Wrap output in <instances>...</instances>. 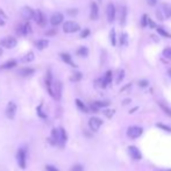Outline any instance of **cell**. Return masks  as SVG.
<instances>
[{
	"mask_svg": "<svg viewBox=\"0 0 171 171\" xmlns=\"http://www.w3.org/2000/svg\"><path fill=\"white\" fill-rule=\"evenodd\" d=\"M55 33H56V29H54V30H48L46 34H47V35H54Z\"/></svg>",
	"mask_w": 171,
	"mask_h": 171,
	"instance_id": "obj_43",
	"label": "cell"
},
{
	"mask_svg": "<svg viewBox=\"0 0 171 171\" xmlns=\"http://www.w3.org/2000/svg\"><path fill=\"white\" fill-rule=\"evenodd\" d=\"M87 54H89V50H87V48H85V47H81L78 50H77V55H79V56L85 57V56H87Z\"/></svg>",
	"mask_w": 171,
	"mask_h": 171,
	"instance_id": "obj_22",
	"label": "cell"
},
{
	"mask_svg": "<svg viewBox=\"0 0 171 171\" xmlns=\"http://www.w3.org/2000/svg\"><path fill=\"white\" fill-rule=\"evenodd\" d=\"M125 77V71L124 70H120L119 71V76H118V78H116V83L119 84V83H121L122 81V79H124Z\"/></svg>",
	"mask_w": 171,
	"mask_h": 171,
	"instance_id": "obj_31",
	"label": "cell"
},
{
	"mask_svg": "<svg viewBox=\"0 0 171 171\" xmlns=\"http://www.w3.org/2000/svg\"><path fill=\"white\" fill-rule=\"evenodd\" d=\"M33 19L35 20V22H36L38 26H41V27H44L46 24H47V19H46V16H44V14H43L40 10L34 12Z\"/></svg>",
	"mask_w": 171,
	"mask_h": 171,
	"instance_id": "obj_2",
	"label": "cell"
},
{
	"mask_svg": "<svg viewBox=\"0 0 171 171\" xmlns=\"http://www.w3.org/2000/svg\"><path fill=\"white\" fill-rule=\"evenodd\" d=\"M106 14H107V20H108V22H113L114 18H115V7H114L113 4H108V5H107Z\"/></svg>",
	"mask_w": 171,
	"mask_h": 171,
	"instance_id": "obj_9",
	"label": "cell"
},
{
	"mask_svg": "<svg viewBox=\"0 0 171 171\" xmlns=\"http://www.w3.org/2000/svg\"><path fill=\"white\" fill-rule=\"evenodd\" d=\"M148 85V81H140V86H142V87H144V86Z\"/></svg>",
	"mask_w": 171,
	"mask_h": 171,
	"instance_id": "obj_42",
	"label": "cell"
},
{
	"mask_svg": "<svg viewBox=\"0 0 171 171\" xmlns=\"http://www.w3.org/2000/svg\"><path fill=\"white\" fill-rule=\"evenodd\" d=\"M160 106H161V108H162V111L164 112V113H166L171 118V109L169 108V107H166L165 105H163V104H160Z\"/></svg>",
	"mask_w": 171,
	"mask_h": 171,
	"instance_id": "obj_26",
	"label": "cell"
},
{
	"mask_svg": "<svg viewBox=\"0 0 171 171\" xmlns=\"http://www.w3.org/2000/svg\"><path fill=\"white\" fill-rule=\"evenodd\" d=\"M1 55H2V49L0 48V56H1Z\"/></svg>",
	"mask_w": 171,
	"mask_h": 171,
	"instance_id": "obj_46",
	"label": "cell"
},
{
	"mask_svg": "<svg viewBox=\"0 0 171 171\" xmlns=\"http://www.w3.org/2000/svg\"><path fill=\"white\" fill-rule=\"evenodd\" d=\"M99 16V10H98V6L95 2H92L91 5V19L92 20H97Z\"/></svg>",
	"mask_w": 171,
	"mask_h": 171,
	"instance_id": "obj_12",
	"label": "cell"
},
{
	"mask_svg": "<svg viewBox=\"0 0 171 171\" xmlns=\"http://www.w3.org/2000/svg\"><path fill=\"white\" fill-rule=\"evenodd\" d=\"M16 67V61L14 59H12V61H8V62H6L4 65H2V69H12V68Z\"/></svg>",
	"mask_w": 171,
	"mask_h": 171,
	"instance_id": "obj_21",
	"label": "cell"
},
{
	"mask_svg": "<svg viewBox=\"0 0 171 171\" xmlns=\"http://www.w3.org/2000/svg\"><path fill=\"white\" fill-rule=\"evenodd\" d=\"M51 138L55 140V141H58L59 140V134H58V132H57V129H52V132H51Z\"/></svg>",
	"mask_w": 171,
	"mask_h": 171,
	"instance_id": "obj_30",
	"label": "cell"
},
{
	"mask_svg": "<svg viewBox=\"0 0 171 171\" xmlns=\"http://www.w3.org/2000/svg\"><path fill=\"white\" fill-rule=\"evenodd\" d=\"M4 24H5V21L2 19H0V26H4Z\"/></svg>",
	"mask_w": 171,
	"mask_h": 171,
	"instance_id": "obj_45",
	"label": "cell"
},
{
	"mask_svg": "<svg viewBox=\"0 0 171 171\" xmlns=\"http://www.w3.org/2000/svg\"><path fill=\"white\" fill-rule=\"evenodd\" d=\"M81 29V26L75 22V21H67L65 24H63V30L64 33H76Z\"/></svg>",
	"mask_w": 171,
	"mask_h": 171,
	"instance_id": "obj_1",
	"label": "cell"
},
{
	"mask_svg": "<svg viewBox=\"0 0 171 171\" xmlns=\"http://www.w3.org/2000/svg\"><path fill=\"white\" fill-rule=\"evenodd\" d=\"M51 91H52L51 97L56 98L57 100L61 99V95H62V84H61V81H57L55 84H52Z\"/></svg>",
	"mask_w": 171,
	"mask_h": 171,
	"instance_id": "obj_3",
	"label": "cell"
},
{
	"mask_svg": "<svg viewBox=\"0 0 171 171\" xmlns=\"http://www.w3.org/2000/svg\"><path fill=\"white\" fill-rule=\"evenodd\" d=\"M83 170H84V168L81 164H76V165H73L71 168V171H83Z\"/></svg>",
	"mask_w": 171,
	"mask_h": 171,
	"instance_id": "obj_34",
	"label": "cell"
},
{
	"mask_svg": "<svg viewBox=\"0 0 171 171\" xmlns=\"http://www.w3.org/2000/svg\"><path fill=\"white\" fill-rule=\"evenodd\" d=\"M166 171H171V170H166Z\"/></svg>",
	"mask_w": 171,
	"mask_h": 171,
	"instance_id": "obj_48",
	"label": "cell"
},
{
	"mask_svg": "<svg viewBox=\"0 0 171 171\" xmlns=\"http://www.w3.org/2000/svg\"><path fill=\"white\" fill-rule=\"evenodd\" d=\"M16 44H18L16 38L12 37V36H7V37H5L2 41H1V46H2V47H5V48H8V49L14 48Z\"/></svg>",
	"mask_w": 171,
	"mask_h": 171,
	"instance_id": "obj_5",
	"label": "cell"
},
{
	"mask_svg": "<svg viewBox=\"0 0 171 171\" xmlns=\"http://www.w3.org/2000/svg\"><path fill=\"white\" fill-rule=\"evenodd\" d=\"M89 34H90V30H89V29H85V30L81 34V37H86Z\"/></svg>",
	"mask_w": 171,
	"mask_h": 171,
	"instance_id": "obj_37",
	"label": "cell"
},
{
	"mask_svg": "<svg viewBox=\"0 0 171 171\" xmlns=\"http://www.w3.org/2000/svg\"><path fill=\"white\" fill-rule=\"evenodd\" d=\"M169 76H170V78H171V69L169 70Z\"/></svg>",
	"mask_w": 171,
	"mask_h": 171,
	"instance_id": "obj_47",
	"label": "cell"
},
{
	"mask_svg": "<svg viewBox=\"0 0 171 171\" xmlns=\"http://www.w3.org/2000/svg\"><path fill=\"white\" fill-rule=\"evenodd\" d=\"M157 32L161 34V35H163V36H165V37H171V35L169 33H166L165 30L163 28H161V27H157Z\"/></svg>",
	"mask_w": 171,
	"mask_h": 171,
	"instance_id": "obj_28",
	"label": "cell"
},
{
	"mask_svg": "<svg viewBox=\"0 0 171 171\" xmlns=\"http://www.w3.org/2000/svg\"><path fill=\"white\" fill-rule=\"evenodd\" d=\"M81 79V73H79V72H76V73H73L71 77V81H78Z\"/></svg>",
	"mask_w": 171,
	"mask_h": 171,
	"instance_id": "obj_27",
	"label": "cell"
},
{
	"mask_svg": "<svg viewBox=\"0 0 171 171\" xmlns=\"http://www.w3.org/2000/svg\"><path fill=\"white\" fill-rule=\"evenodd\" d=\"M49 46V41L48 40H40L38 42H36V48L40 50H43Z\"/></svg>",
	"mask_w": 171,
	"mask_h": 171,
	"instance_id": "obj_19",
	"label": "cell"
},
{
	"mask_svg": "<svg viewBox=\"0 0 171 171\" xmlns=\"http://www.w3.org/2000/svg\"><path fill=\"white\" fill-rule=\"evenodd\" d=\"M21 14L24 16L26 20H29V19H33V15H34V11L32 8H29V7H24L22 12H21Z\"/></svg>",
	"mask_w": 171,
	"mask_h": 171,
	"instance_id": "obj_13",
	"label": "cell"
},
{
	"mask_svg": "<svg viewBox=\"0 0 171 171\" xmlns=\"http://www.w3.org/2000/svg\"><path fill=\"white\" fill-rule=\"evenodd\" d=\"M34 58H35L34 52L29 51V52H27V54H26L22 58H21V62L22 63H29V62H32V61H34Z\"/></svg>",
	"mask_w": 171,
	"mask_h": 171,
	"instance_id": "obj_15",
	"label": "cell"
},
{
	"mask_svg": "<svg viewBox=\"0 0 171 171\" xmlns=\"http://www.w3.org/2000/svg\"><path fill=\"white\" fill-rule=\"evenodd\" d=\"M105 113V115H107V116H108V118H111V116H112V115H113V111H105L104 112Z\"/></svg>",
	"mask_w": 171,
	"mask_h": 171,
	"instance_id": "obj_41",
	"label": "cell"
},
{
	"mask_svg": "<svg viewBox=\"0 0 171 171\" xmlns=\"http://www.w3.org/2000/svg\"><path fill=\"white\" fill-rule=\"evenodd\" d=\"M149 4L150 5H155L156 4V0H149Z\"/></svg>",
	"mask_w": 171,
	"mask_h": 171,
	"instance_id": "obj_44",
	"label": "cell"
},
{
	"mask_svg": "<svg viewBox=\"0 0 171 171\" xmlns=\"http://www.w3.org/2000/svg\"><path fill=\"white\" fill-rule=\"evenodd\" d=\"M162 12H163V14L165 18H170L171 16V5L169 4H163L162 6Z\"/></svg>",
	"mask_w": 171,
	"mask_h": 171,
	"instance_id": "obj_17",
	"label": "cell"
},
{
	"mask_svg": "<svg viewBox=\"0 0 171 171\" xmlns=\"http://www.w3.org/2000/svg\"><path fill=\"white\" fill-rule=\"evenodd\" d=\"M129 154H130V155H132V157H133V158H135V160H140V158L142 157V155H141L140 150H138L136 147H129Z\"/></svg>",
	"mask_w": 171,
	"mask_h": 171,
	"instance_id": "obj_14",
	"label": "cell"
},
{
	"mask_svg": "<svg viewBox=\"0 0 171 171\" xmlns=\"http://www.w3.org/2000/svg\"><path fill=\"white\" fill-rule=\"evenodd\" d=\"M163 56L168 58V59H171V48H165L163 50Z\"/></svg>",
	"mask_w": 171,
	"mask_h": 171,
	"instance_id": "obj_24",
	"label": "cell"
},
{
	"mask_svg": "<svg viewBox=\"0 0 171 171\" xmlns=\"http://www.w3.org/2000/svg\"><path fill=\"white\" fill-rule=\"evenodd\" d=\"M15 113H16V105L14 103H8L6 108V116L8 119H14Z\"/></svg>",
	"mask_w": 171,
	"mask_h": 171,
	"instance_id": "obj_6",
	"label": "cell"
},
{
	"mask_svg": "<svg viewBox=\"0 0 171 171\" xmlns=\"http://www.w3.org/2000/svg\"><path fill=\"white\" fill-rule=\"evenodd\" d=\"M76 105L78 106V108L81 109V111H83V112H85V113H86V112H89V109H87V107H86L85 105L83 104V103H81V101L79 99H76Z\"/></svg>",
	"mask_w": 171,
	"mask_h": 171,
	"instance_id": "obj_23",
	"label": "cell"
},
{
	"mask_svg": "<svg viewBox=\"0 0 171 171\" xmlns=\"http://www.w3.org/2000/svg\"><path fill=\"white\" fill-rule=\"evenodd\" d=\"M37 114L42 118V119H46V114L42 112V107H41V106H38L37 107Z\"/></svg>",
	"mask_w": 171,
	"mask_h": 171,
	"instance_id": "obj_36",
	"label": "cell"
},
{
	"mask_svg": "<svg viewBox=\"0 0 171 171\" xmlns=\"http://www.w3.org/2000/svg\"><path fill=\"white\" fill-rule=\"evenodd\" d=\"M61 58H62L63 61L65 63H68V64H70L71 67H76V64L72 62L71 57H70V55L69 54H65V52H63V54H61Z\"/></svg>",
	"mask_w": 171,
	"mask_h": 171,
	"instance_id": "obj_18",
	"label": "cell"
},
{
	"mask_svg": "<svg viewBox=\"0 0 171 171\" xmlns=\"http://www.w3.org/2000/svg\"><path fill=\"white\" fill-rule=\"evenodd\" d=\"M18 163L21 169H26V150L20 149L18 151Z\"/></svg>",
	"mask_w": 171,
	"mask_h": 171,
	"instance_id": "obj_7",
	"label": "cell"
},
{
	"mask_svg": "<svg viewBox=\"0 0 171 171\" xmlns=\"http://www.w3.org/2000/svg\"><path fill=\"white\" fill-rule=\"evenodd\" d=\"M59 133H61V135H59V138L62 140L63 142H64V141H67L68 135H67V132L64 130V128H61V129H59Z\"/></svg>",
	"mask_w": 171,
	"mask_h": 171,
	"instance_id": "obj_25",
	"label": "cell"
},
{
	"mask_svg": "<svg viewBox=\"0 0 171 171\" xmlns=\"http://www.w3.org/2000/svg\"><path fill=\"white\" fill-rule=\"evenodd\" d=\"M32 33V26L28 21H26L24 24H21L19 28H18V34L21 35H27V34Z\"/></svg>",
	"mask_w": 171,
	"mask_h": 171,
	"instance_id": "obj_10",
	"label": "cell"
},
{
	"mask_svg": "<svg viewBox=\"0 0 171 171\" xmlns=\"http://www.w3.org/2000/svg\"><path fill=\"white\" fill-rule=\"evenodd\" d=\"M157 127H160L161 129H164L166 132H171V127L166 126V125H163V124H157Z\"/></svg>",
	"mask_w": 171,
	"mask_h": 171,
	"instance_id": "obj_33",
	"label": "cell"
},
{
	"mask_svg": "<svg viewBox=\"0 0 171 171\" xmlns=\"http://www.w3.org/2000/svg\"><path fill=\"white\" fill-rule=\"evenodd\" d=\"M147 21H148L147 15H143V18H142V26L143 27H144V26H147Z\"/></svg>",
	"mask_w": 171,
	"mask_h": 171,
	"instance_id": "obj_40",
	"label": "cell"
},
{
	"mask_svg": "<svg viewBox=\"0 0 171 171\" xmlns=\"http://www.w3.org/2000/svg\"><path fill=\"white\" fill-rule=\"evenodd\" d=\"M125 21H126V8L122 7V11H121V24H125Z\"/></svg>",
	"mask_w": 171,
	"mask_h": 171,
	"instance_id": "obj_32",
	"label": "cell"
},
{
	"mask_svg": "<svg viewBox=\"0 0 171 171\" xmlns=\"http://www.w3.org/2000/svg\"><path fill=\"white\" fill-rule=\"evenodd\" d=\"M63 14L62 13H54L51 15V18H50V24L52 26H58V24H61L63 22Z\"/></svg>",
	"mask_w": 171,
	"mask_h": 171,
	"instance_id": "obj_11",
	"label": "cell"
},
{
	"mask_svg": "<svg viewBox=\"0 0 171 171\" xmlns=\"http://www.w3.org/2000/svg\"><path fill=\"white\" fill-rule=\"evenodd\" d=\"M142 134V128L138 127V126H132L129 127L128 130H127V135H128L130 138H136L138 136H141Z\"/></svg>",
	"mask_w": 171,
	"mask_h": 171,
	"instance_id": "obj_4",
	"label": "cell"
},
{
	"mask_svg": "<svg viewBox=\"0 0 171 171\" xmlns=\"http://www.w3.org/2000/svg\"><path fill=\"white\" fill-rule=\"evenodd\" d=\"M103 125V120H100L99 118H91L90 121H89V126L92 130L97 132L98 129L100 128V126Z\"/></svg>",
	"mask_w": 171,
	"mask_h": 171,
	"instance_id": "obj_8",
	"label": "cell"
},
{
	"mask_svg": "<svg viewBox=\"0 0 171 171\" xmlns=\"http://www.w3.org/2000/svg\"><path fill=\"white\" fill-rule=\"evenodd\" d=\"M95 107H106V106H108V103H106V101H95L94 104H93Z\"/></svg>",
	"mask_w": 171,
	"mask_h": 171,
	"instance_id": "obj_29",
	"label": "cell"
},
{
	"mask_svg": "<svg viewBox=\"0 0 171 171\" xmlns=\"http://www.w3.org/2000/svg\"><path fill=\"white\" fill-rule=\"evenodd\" d=\"M111 81H112V71H107L106 72V75H105V78L103 79L101 86H103V87H106V86L111 83Z\"/></svg>",
	"mask_w": 171,
	"mask_h": 171,
	"instance_id": "obj_16",
	"label": "cell"
},
{
	"mask_svg": "<svg viewBox=\"0 0 171 171\" xmlns=\"http://www.w3.org/2000/svg\"><path fill=\"white\" fill-rule=\"evenodd\" d=\"M126 40H127V35L122 34L121 35V44H126Z\"/></svg>",
	"mask_w": 171,
	"mask_h": 171,
	"instance_id": "obj_38",
	"label": "cell"
},
{
	"mask_svg": "<svg viewBox=\"0 0 171 171\" xmlns=\"http://www.w3.org/2000/svg\"><path fill=\"white\" fill-rule=\"evenodd\" d=\"M111 42H112V44H113V46H115V44H116V40H115V32H114V30H112V32H111Z\"/></svg>",
	"mask_w": 171,
	"mask_h": 171,
	"instance_id": "obj_35",
	"label": "cell"
},
{
	"mask_svg": "<svg viewBox=\"0 0 171 171\" xmlns=\"http://www.w3.org/2000/svg\"><path fill=\"white\" fill-rule=\"evenodd\" d=\"M19 73L24 77L30 76V75H33L34 73V69H30V68H24V69H21V70H20Z\"/></svg>",
	"mask_w": 171,
	"mask_h": 171,
	"instance_id": "obj_20",
	"label": "cell"
},
{
	"mask_svg": "<svg viewBox=\"0 0 171 171\" xmlns=\"http://www.w3.org/2000/svg\"><path fill=\"white\" fill-rule=\"evenodd\" d=\"M47 171H58V169L52 165H47Z\"/></svg>",
	"mask_w": 171,
	"mask_h": 171,
	"instance_id": "obj_39",
	"label": "cell"
}]
</instances>
